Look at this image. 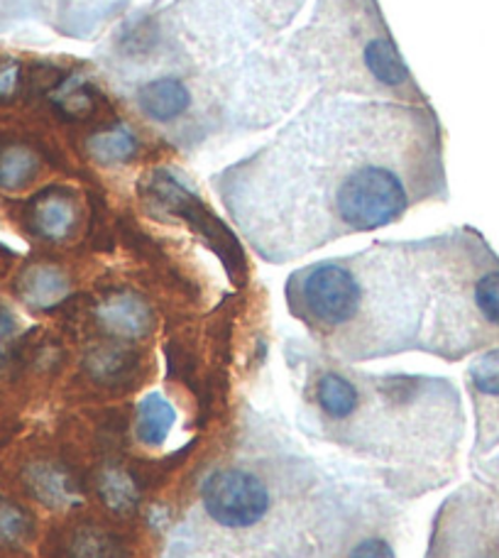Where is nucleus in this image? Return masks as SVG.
Instances as JSON below:
<instances>
[{"label": "nucleus", "mask_w": 499, "mask_h": 558, "mask_svg": "<svg viewBox=\"0 0 499 558\" xmlns=\"http://www.w3.org/2000/svg\"><path fill=\"white\" fill-rule=\"evenodd\" d=\"M216 189L249 247L282 265L443 198L441 137L412 108L316 104Z\"/></svg>", "instance_id": "f257e3e1"}, {"label": "nucleus", "mask_w": 499, "mask_h": 558, "mask_svg": "<svg viewBox=\"0 0 499 558\" xmlns=\"http://www.w3.org/2000/svg\"><path fill=\"white\" fill-rule=\"evenodd\" d=\"M287 306L336 361L418 351L458 363L499 348V257L473 228L375 243L296 270Z\"/></svg>", "instance_id": "f03ea898"}, {"label": "nucleus", "mask_w": 499, "mask_h": 558, "mask_svg": "<svg viewBox=\"0 0 499 558\" xmlns=\"http://www.w3.org/2000/svg\"><path fill=\"white\" fill-rule=\"evenodd\" d=\"M365 481L253 424L249 441L206 473L165 558H348L392 517Z\"/></svg>", "instance_id": "7ed1b4c3"}, {"label": "nucleus", "mask_w": 499, "mask_h": 558, "mask_svg": "<svg viewBox=\"0 0 499 558\" xmlns=\"http://www.w3.org/2000/svg\"><path fill=\"white\" fill-rule=\"evenodd\" d=\"M296 371V426L367 465L397 500H416L458 477L465 436L461 392L426 375H373L308 355Z\"/></svg>", "instance_id": "20e7f679"}, {"label": "nucleus", "mask_w": 499, "mask_h": 558, "mask_svg": "<svg viewBox=\"0 0 499 558\" xmlns=\"http://www.w3.org/2000/svg\"><path fill=\"white\" fill-rule=\"evenodd\" d=\"M424 558H499V526L480 483L471 481L438 507Z\"/></svg>", "instance_id": "39448f33"}, {"label": "nucleus", "mask_w": 499, "mask_h": 558, "mask_svg": "<svg viewBox=\"0 0 499 558\" xmlns=\"http://www.w3.org/2000/svg\"><path fill=\"white\" fill-rule=\"evenodd\" d=\"M465 387L475 412V441L471 463L499 446V348L483 351L467 365Z\"/></svg>", "instance_id": "423d86ee"}, {"label": "nucleus", "mask_w": 499, "mask_h": 558, "mask_svg": "<svg viewBox=\"0 0 499 558\" xmlns=\"http://www.w3.org/2000/svg\"><path fill=\"white\" fill-rule=\"evenodd\" d=\"M137 104L153 121L169 123L188 111V106H192V94H188L182 78L162 76L139 88Z\"/></svg>", "instance_id": "0eeeda50"}, {"label": "nucleus", "mask_w": 499, "mask_h": 558, "mask_svg": "<svg viewBox=\"0 0 499 558\" xmlns=\"http://www.w3.org/2000/svg\"><path fill=\"white\" fill-rule=\"evenodd\" d=\"M172 424H174V410L169 407L165 397L149 395L147 400L139 404L137 436L143 444H147V446L162 444L169 436V432H172Z\"/></svg>", "instance_id": "6e6552de"}, {"label": "nucleus", "mask_w": 499, "mask_h": 558, "mask_svg": "<svg viewBox=\"0 0 499 558\" xmlns=\"http://www.w3.org/2000/svg\"><path fill=\"white\" fill-rule=\"evenodd\" d=\"M74 223V206L64 196H47L35 208V228L45 238H62Z\"/></svg>", "instance_id": "1a4fd4ad"}, {"label": "nucleus", "mask_w": 499, "mask_h": 558, "mask_svg": "<svg viewBox=\"0 0 499 558\" xmlns=\"http://www.w3.org/2000/svg\"><path fill=\"white\" fill-rule=\"evenodd\" d=\"M37 172V159L25 147H10L0 155V186L20 189Z\"/></svg>", "instance_id": "9d476101"}, {"label": "nucleus", "mask_w": 499, "mask_h": 558, "mask_svg": "<svg viewBox=\"0 0 499 558\" xmlns=\"http://www.w3.org/2000/svg\"><path fill=\"white\" fill-rule=\"evenodd\" d=\"M64 292V279L54 270H33L23 279V296L29 304L47 306Z\"/></svg>", "instance_id": "9b49d317"}, {"label": "nucleus", "mask_w": 499, "mask_h": 558, "mask_svg": "<svg viewBox=\"0 0 499 558\" xmlns=\"http://www.w3.org/2000/svg\"><path fill=\"white\" fill-rule=\"evenodd\" d=\"M135 153V137L127 131L106 133L98 140H94V155L106 162H121Z\"/></svg>", "instance_id": "f8f14e48"}, {"label": "nucleus", "mask_w": 499, "mask_h": 558, "mask_svg": "<svg viewBox=\"0 0 499 558\" xmlns=\"http://www.w3.org/2000/svg\"><path fill=\"white\" fill-rule=\"evenodd\" d=\"M473 465V481L485 487L487 497H490L495 522L499 526V453L495 458H480Z\"/></svg>", "instance_id": "ddd939ff"}, {"label": "nucleus", "mask_w": 499, "mask_h": 558, "mask_svg": "<svg viewBox=\"0 0 499 558\" xmlns=\"http://www.w3.org/2000/svg\"><path fill=\"white\" fill-rule=\"evenodd\" d=\"M25 517L15 507L0 502V544H10L23 539Z\"/></svg>", "instance_id": "4468645a"}, {"label": "nucleus", "mask_w": 499, "mask_h": 558, "mask_svg": "<svg viewBox=\"0 0 499 558\" xmlns=\"http://www.w3.org/2000/svg\"><path fill=\"white\" fill-rule=\"evenodd\" d=\"M145 324V312H139L135 308V304L123 302V304H115L113 312H111V326L123 328V331H133V328L143 326Z\"/></svg>", "instance_id": "2eb2a0df"}, {"label": "nucleus", "mask_w": 499, "mask_h": 558, "mask_svg": "<svg viewBox=\"0 0 499 558\" xmlns=\"http://www.w3.org/2000/svg\"><path fill=\"white\" fill-rule=\"evenodd\" d=\"M10 336H13V318H10L5 312H0V361H3L5 355Z\"/></svg>", "instance_id": "dca6fc26"}]
</instances>
